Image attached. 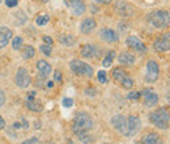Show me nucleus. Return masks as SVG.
Here are the masks:
<instances>
[{
    "label": "nucleus",
    "mask_w": 170,
    "mask_h": 144,
    "mask_svg": "<svg viewBox=\"0 0 170 144\" xmlns=\"http://www.w3.org/2000/svg\"><path fill=\"white\" fill-rule=\"evenodd\" d=\"M143 143H145V144H155V143H160V136H158L157 134H155V132L148 134V135H145V136L143 138Z\"/></svg>",
    "instance_id": "5701e85b"
},
{
    "label": "nucleus",
    "mask_w": 170,
    "mask_h": 144,
    "mask_svg": "<svg viewBox=\"0 0 170 144\" xmlns=\"http://www.w3.org/2000/svg\"><path fill=\"white\" fill-rule=\"evenodd\" d=\"M99 38L102 41H105V42L113 43V42H117L119 39V37L113 29H102V30L99 32Z\"/></svg>",
    "instance_id": "dca6fc26"
},
{
    "label": "nucleus",
    "mask_w": 170,
    "mask_h": 144,
    "mask_svg": "<svg viewBox=\"0 0 170 144\" xmlns=\"http://www.w3.org/2000/svg\"><path fill=\"white\" fill-rule=\"evenodd\" d=\"M43 41H45V43H46V45H50V46H51V45H52V42H54V41H52V38H50V37H43Z\"/></svg>",
    "instance_id": "e433bc0d"
},
{
    "label": "nucleus",
    "mask_w": 170,
    "mask_h": 144,
    "mask_svg": "<svg viewBox=\"0 0 170 144\" xmlns=\"http://www.w3.org/2000/svg\"><path fill=\"white\" fill-rule=\"evenodd\" d=\"M68 7L71 8L75 16H81L85 12V3L84 0H67Z\"/></svg>",
    "instance_id": "ddd939ff"
},
{
    "label": "nucleus",
    "mask_w": 170,
    "mask_h": 144,
    "mask_svg": "<svg viewBox=\"0 0 170 144\" xmlns=\"http://www.w3.org/2000/svg\"><path fill=\"white\" fill-rule=\"evenodd\" d=\"M115 11H117V13L123 18L132 17V16L135 15L134 7H132L130 3L123 2V0H119V2L115 3Z\"/></svg>",
    "instance_id": "0eeeda50"
},
{
    "label": "nucleus",
    "mask_w": 170,
    "mask_h": 144,
    "mask_svg": "<svg viewBox=\"0 0 170 144\" xmlns=\"http://www.w3.org/2000/svg\"><path fill=\"white\" fill-rule=\"evenodd\" d=\"M39 50L42 51L46 56H50V55H51V50H52V49H51V46H50V45H42V46L39 47Z\"/></svg>",
    "instance_id": "cd10ccee"
},
{
    "label": "nucleus",
    "mask_w": 170,
    "mask_h": 144,
    "mask_svg": "<svg viewBox=\"0 0 170 144\" xmlns=\"http://www.w3.org/2000/svg\"><path fill=\"white\" fill-rule=\"evenodd\" d=\"M22 125H24V129H29V123L26 122V121H25V119H22Z\"/></svg>",
    "instance_id": "ea45409f"
},
{
    "label": "nucleus",
    "mask_w": 170,
    "mask_h": 144,
    "mask_svg": "<svg viewBox=\"0 0 170 144\" xmlns=\"http://www.w3.org/2000/svg\"><path fill=\"white\" fill-rule=\"evenodd\" d=\"M118 60L121 64H124V65H130L135 62V56L131 54V52H121L118 56Z\"/></svg>",
    "instance_id": "412c9836"
},
{
    "label": "nucleus",
    "mask_w": 170,
    "mask_h": 144,
    "mask_svg": "<svg viewBox=\"0 0 170 144\" xmlns=\"http://www.w3.org/2000/svg\"><path fill=\"white\" fill-rule=\"evenodd\" d=\"M15 81L20 88H28L29 84H30V76H29V72L25 68H18L17 72H16Z\"/></svg>",
    "instance_id": "1a4fd4ad"
},
{
    "label": "nucleus",
    "mask_w": 170,
    "mask_h": 144,
    "mask_svg": "<svg viewBox=\"0 0 170 144\" xmlns=\"http://www.w3.org/2000/svg\"><path fill=\"white\" fill-rule=\"evenodd\" d=\"M85 94H86V96H90V97H94V96H96V94H97V92H96V89H86L85 90Z\"/></svg>",
    "instance_id": "72a5a7b5"
},
{
    "label": "nucleus",
    "mask_w": 170,
    "mask_h": 144,
    "mask_svg": "<svg viewBox=\"0 0 170 144\" xmlns=\"http://www.w3.org/2000/svg\"><path fill=\"white\" fill-rule=\"evenodd\" d=\"M69 68L76 73V75H84L86 77H92L93 76V68L92 65H89L85 62H81L78 59H73L69 63Z\"/></svg>",
    "instance_id": "20e7f679"
},
{
    "label": "nucleus",
    "mask_w": 170,
    "mask_h": 144,
    "mask_svg": "<svg viewBox=\"0 0 170 144\" xmlns=\"http://www.w3.org/2000/svg\"><path fill=\"white\" fill-rule=\"evenodd\" d=\"M35 55V50H34V47L33 46H25L24 47V50H22V58L24 59H32V58H34Z\"/></svg>",
    "instance_id": "b1692460"
},
{
    "label": "nucleus",
    "mask_w": 170,
    "mask_h": 144,
    "mask_svg": "<svg viewBox=\"0 0 170 144\" xmlns=\"http://www.w3.org/2000/svg\"><path fill=\"white\" fill-rule=\"evenodd\" d=\"M140 94L143 96L144 104H145V106H148V108H152V106H155L157 102H158V96H157V93L153 92V90L149 88L144 89Z\"/></svg>",
    "instance_id": "9b49d317"
},
{
    "label": "nucleus",
    "mask_w": 170,
    "mask_h": 144,
    "mask_svg": "<svg viewBox=\"0 0 170 144\" xmlns=\"http://www.w3.org/2000/svg\"><path fill=\"white\" fill-rule=\"evenodd\" d=\"M50 21V16L48 15H41L39 17H37V20H35V22H37V25L38 26H45L46 24Z\"/></svg>",
    "instance_id": "a878e982"
},
{
    "label": "nucleus",
    "mask_w": 170,
    "mask_h": 144,
    "mask_svg": "<svg viewBox=\"0 0 170 144\" xmlns=\"http://www.w3.org/2000/svg\"><path fill=\"white\" fill-rule=\"evenodd\" d=\"M45 2H47V0H45Z\"/></svg>",
    "instance_id": "37998d69"
},
{
    "label": "nucleus",
    "mask_w": 170,
    "mask_h": 144,
    "mask_svg": "<svg viewBox=\"0 0 170 144\" xmlns=\"http://www.w3.org/2000/svg\"><path fill=\"white\" fill-rule=\"evenodd\" d=\"M155 46V50L158 51V52H165V51H169L170 49V35L169 33H166L165 35H162L161 38H157L153 43Z\"/></svg>",
    "instance_id": "f8f14e48"
},
{
    "label": "nucleus",
    "mask_w": 170,
    "mask_h": 144,
    "mask_svg": "<svg viewBox=\"0 0 170 144\" xmlns=\"http://www.w3.org/2000/svg\"><path fill=\"white\" fill-rule=\"evenodd\" d=\"M37 143H39L38 138H32V139H29V140L24 142V144H37Z\"/></svg>",
    "instance_id": "f704fd0d"
},
{
    "label": "nucleus",
    "mask_w": 170,
    "mask_h": 144,
    "mask_svg": "<svg viewBox=\"0 0 170 144\" xmlns=\"http://www.w3.org/2000/svg\"><path fill=\"white\" fill-rule=\"evenodd\" d=\"M24 45V39L21 37H15L13 41H12V47H13V50H20V49Z\"/></svg>",
    "instance_id": "bb28decb"
},
{
    "label": "nucleus",
    "mask_w": 170,
    "mask_h": 144,
    "mask_svg": "<svg viewBox=\"0 0 170 144\" xmlns=\"http://www.w3.org/2000/svg\"><path fill=\"white\" fill-rule=\"evenodd\" d=\"M114 58H115V52L114 51H109V52H107V55H106V58L102 60V65H103V67H106V68H109L110 65L113 64Z\"/></svg>",
    "instance_id": "393cba45"
},
{
    "label": "nucleus",
    "mask_w": 170,
    "mask_h": 144,
    "mask_svg": "<svg viewBox=\"0 0 170 144\" xmlns=\"http://www.w3.org/2000/svg\"><path fill=\"white\" fill-rule=\"evenodd\" d=\"M4 102H5V94H4V92L0 89V108L4 105Z\"/></svg>",
    "instance_id": "c9c22d12"
},
{
    "label": "nucleus",
    "mask_w": 170,
    "mask_h": 144,
    "mask_svg": "<svg viewBox=\"0 0 170 144\" xmlns=\"http://www.w3.org/2000/svg\"><path fill=\"white\" fill-rule=\"evenodd\" d=\"M37 69H38V79L43 80L50 75L51 72V65H50L46 60H38L37 62Z\"/></svg>",
    "instance_id": "2eb2a0df"
},
{
    "label": "nucleus",
    "mask_w": 170,
    "mask_h": 144,
    "mask_svg": "<svg viewBox=\"0 0 170 144\" xmlns=\"http://www.w3.org/2000/svg\"><path fill=\"white\" fill-rule=\"evenodd\" d=\"M34 94L35 92H32L30 94H28V98H26V106L29 110H32V112H41L42 108H41V105L38 102L34 101Z\"/></svg>",
    "instance_id": "aec40b11"
},
{
    "label": "nucleus",
    "mask_w": 170,
    "mask_h": 144,
    "mask_svg": "<svg viewBox=\"0 0 170 144\" xmlns=\"http://www.w3.org/2000/svg\"><path fill=\"white\" fill-rule=\"evenodd\" d=\"M160 76V67L157 64V62L155 60H148L147 63V71H145V75H144V80L147 83H155L157 81Z\"/></svg>",
    "instance_id": "39448f33"
},
{
    "label": "nucleus",
    "mask_w": 170,
    "mask_h": 144,
    "mask_svg": "<svg viewBox=\"0 0 170 144\" xmlns=\"http://www.w3.org/2000/svg\"><path fill=\"white\" fill-rule=\"evenodd\" d=\"M59 42L67 47H71L76 43V38L71 34H62V35H59Z\"/></svg>",
    "instance_id": "4be33fe9"
},
{
    "label": "nucleus",
    "mask_w": 170,
    "mask_h": 144,
    "mask_svg": "<svg viewBox=\"0 0 170 144\" xmlns=\"http://www.w3.org/2000/svg\"><path fill=\"white\" fill-rule=\"evenodd\" d=\"M4 126H5V122H4V119H3L2 115H0V130H3Z\"/></svg>",
    "instance_id": "4c0bfd02"
},
{
    "label": "nucleus",
    "mask_w": 170,
    "mask_h": 144,
    "mask_svg": "<svg viewBox=\"0 0 170 144\" xmlns=\"http://www.w3.org/2000/svg\"><path fill=\"white\" fill-rule=\"evenodd\" d=\"M111 125H113V127L118 131L119 134L126 135V136H127L128 126H127V118L124 117V115H122V114L114 115V117L111 118Z\"/></svg>",
    "instance_id": "6e6552de"
},
{
    "label": "nucleus",
    "mask_w": 170,
    "mask_h": 144,
    "mask_svg": "<svg viewBox=\"0 0 170 144\" xmlns=\"http://www.w3.org/2000/svg\"><path fill=\"white\" fill-rule=\"evenodd\" d=\"M0 3H2V0H0Z\"/></svg>",
    "instance_id": "c03bdc74"
},
{
    "label": "nucleus",
    "mask_w": 170,
    "mask_h": 144,
    "mask_svg": "<svg viewBox=\"0 0 170 144\" xmlns=\"http://www.w3.org/2000/svg\"><path fill=\"white\" fill-rule=\"evenodd\" d=\"M13 37V33H12L11 29L8 28H0V50L4 49L8 45V42L12 39Z\"/></svg>",
    "instance_id": "f3484780"
},
{
    "label": "nucleus",
    "mask_w": 170,
    "mask_h": 144,
    "mask_svg": "<svg viewBox=\"0 0 170 144\" xmlns=\"http://www.w3.org/2000/svg\"><path fill=\"white\" fill-rule=\"evenodd\" d=\"M93 2H96V3H102V4H107V3H111L113 0H93Z\"/></svg>",
    "instance_id": "58836bf2"
},
{
    "label": "nucleus",
    "mask_w": 170,
    "mask_h": 144,
    "mask_svg": "<svg viewBox=\"0 0 170 144\" xmlns=\"http://www.w3.org/2000/svg\"><path fill=\"white\" fill-rule=\"evenodd\" d=\"M5 4H7V7L13 8V7H16L18 4V0H5Z\"/></svg>",
    "instance_id": "473e14b6"
},
{
    "label": "nucleus",
    "mask_w": 170,
    "mask_h": 144,
    "mask_svg": "<svg viewBox=\"0 0 170 144\" xmlns=\"http://www.w3.org/2000/svg\"><path fill=\"white\" fill-rule=\"evenodd\" d=\"M54 80L56 81V83H62V73H60V71H56L54 72Z\"/></svg>",
    "instance_id": "2f4dec72"
},
{
    "label": "nucleus",
    "mask_w": 170,
    "mask_h": 144,
    "mask_svg": "<svg viewBox=\"0 0 170 144\" xmlns=\"http://www.w3.org/2000/svg\"><path fill=\"white\" fill-rule=\"evenodd\" d=\"M139 97H140V93L139 92H132V93H130L127 96V98L130 101H136V100H139Z\"/></svg>",
    "instance_id": "7c9ffc66"
},
{
    "label": "nucleus",
    "mask_w": 170,
    "mask_h": 144,
    "mask_svg": "<svg viewBox=\"0 0 170 144\" xmlns=\"http://www.w3.org/2000/svg\"><path fill=\"white\" fill-rule=\"evenodd\" d=\"M126 45L130 49H132V50H135V51H145V46H144V43L135 35L128 37V38L126 39Z\"/></svg>",
    "instance_id": "4468645a"
},
{
    "label": "nucleus",
    "mask_w": 170,
    "mask_h": 144,
    "mask_svg": "<svg viewBox=\"0 0 170 144\" xmlns=\"http://www.w3.org/2000/svg\"><path fill=\"white\" fill-rule=\"evenodd\" d=\"M127 126H128L127 136H135V135L140 131V129H142V122H140V119L138 117L131 115V117L127 119Z\"/></svg>",
    "instance_id": "9d476101"
},
{
    "label": "nucleus",
    "mask_w": 170,
    "mask_h": 144,
    "mask_svg": "<svg viewBox=\"0 0 170 144\" xmlns=\"http://www.w3.org/2000/svg\"><path fill=\"white\" fill-rule=\"evenodd\" d=\"M13 127H15V129H16V130H18V129H21V123H17V122H16V123H15V125H13Z\"/></svg>",
    "instance_id": "a19ab883"
},
{
    "label": "nucleus",
    "mask_w": 170,
    "mask_h": 144,
    "mask_svg": "<svg viewBox=\"0 0 170 144\" xmlns=\"http://www.w3.org/2000/svg\"><path fill=\"white\" fill-rule=\"evenodd\" d=\"M96 26H97L96 21H94L92 17H88V18H84V21L81 22L80 30H81V33H84V34H89V33H92L94 29H96Z\"/></svg>",
    "instance_id": "a211bd4d"
},
{
    "label": "nucleus",
    "mask_w": 170,
    "mask_h": 144,
    "mask_svg": "<svg viewBox=\"0 0 170 144\" xmlns=\"http://www.w3.org/2000/svg\"><path fill=\"white\" fill-rule=\"evenodd\" d=\"M62 105H63L64 108H71V106L73 105V98H71V97L63 98V101H62Z\"/></svg>",
    "instance_id": "c85d7f7f"
},
{
    "label": "nucleus",
    "mask_w": 170,
    "mask_h": 144,
    "mask_svg": "<svg viewBox=\"0 0 170 144\" xmlns=\"http://www.w3.org/2000/svg\"><path fill=\"white\" fill-rule=\"evenodd\" d=\"M52 85H54L52 81H48V83H47V88H52Z\"/></svg>",
    "instance_id": "79ce46f5"
},
{
    "label": "nucleus",
    "mask_w": 170,
    "mask_h": 144,
    "mask_svg": "<svg viewBox=\"0 0 170 144\" xmlns=\"http://www.w3.org/2000/svg\"><path fill=\"white\" fill-rule=\"evenodd\" d=\"M97 76H98V81L101 84H105L106 81H107V79H106V72L105 71H98Z\"/></svg>",
    "instance_id": "c756f323"
},
{
    "label": "nucleus",
    "mask_w": 170,
    "mask_h": 144,
    "mask_svg": "<svg viewBox=\"0 0 170 144\" xmlns=\"http://www.w3.org/2000/svg\"><path fill=\"white\" fill-rule=\"evenodd\" d=\"M92 127H93V119L88 113L78 112L75 115L72 130L80 138L81 143H92L93 142V139L88 135V131L92 130Z\"/></svg>",
    "instance_id": "f257e3e1"
},
{
    "label": "nucleus",
    "mask_w": 170,
    "mask_h": 144,
    "mask_svg": "<svg viewBox=\"0 0 170 144\" xmlns=\"http://www.w3.org/2000/svg\"><path fill=\"white\" fill-rule=\"evenodd\" d=\"M149 121H151L156 127L161 130H166L169 127V112L168 109L161 108L149 114Z\"/></svg>",
    "instance_id": "7ed1b4c3"
},
{
    "label": "nucleus",
    "mask_w": 170,
    "mask_h": 144,
    "mask_svg": "<svg viewBox=\"0 0 170 144\" xmlns=\"http://www.w3.org/2000/svg\"><path fill=\"white\" fill-rule=\"evenodd\" d=\"M113 77L126 89H131L132 86H134V80H132L131 77L128 76V73L124 72L122 68H115L113 71Z\"/></svg>",
    "instance_id": "423d86ee"
},
{
    "label": "nucleus",
    "mask_w": 170,
    "mask_h": 144,
    "mask_svg": "<svg viewBox=\"0 0 170 144\" xmlns=\"http://www.w3.org/2000/svg\"><path fill=\"white\" fill-rule=\"evenodd\" d=\"M81 55L84 58H93L97 55V47L92 43H86L81 49Z\"/></svg>",
    "instance_id": "6ab92c4d"
},
{
    "label": "nucleus",
    "mask_w": 170,
    "mask_h": 144,
    "mask_svg": "<svg viewBox=\"0 0 170 144\" xmlns=\"http://www.w3.org/2000/svg\"><path fill=\"white\" fill-rule=\"evenodd\" d=\"M148 22L152 26H155L157 29H164L169 26V12L168 11H155L151 12L147 16Z\"/></svg>",
    "instance_id": "f03ea898"
}]
</instances>
